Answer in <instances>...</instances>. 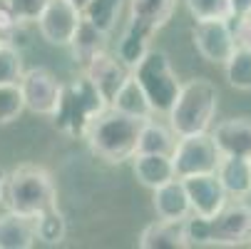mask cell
<instances>
[{"mask_svg":"<svg viewBox=\"0 0 251 249\" xmlns=\"http://www.w3.org/2000/svg\"><path fill=\"white\" fill-rule=\"evenodd\" d=\"M150 117H137L127 115L122 110L107 108L90 122L85 139L92 155L104 160L107 165H122L134 157L137 152V139L142 132V125Z\"/></svg>","mask_w":251,"mask_h":249,"instance_id":"6da1fadb","label":"cell"},{"mask_svg":"<svg viewBox=\"0 0 251 249\" xmlns=\"http://www.w3.org/2000/svg\"><path fill=\"white\" fill-rule=\"evenodd\" d=\"M219 108V90L206 78H194L187 80L179 87V95L174 105L169 108V127L176 137L184 135H197V132H209L214 115Z\"/></svg>","mask_w":251,"mask_h":249,"instance_id":"7a4b0ae2","label":"cell"},{"mask_svg":"<svg viewBox=\"0 0 251 249\" xmlns=\"http://www.w3.org/2000/svg\"><path fill=\"white\" fill-rule=\"evenodd\" d=\"M3 204L10 212L25 217H35L43 209L57 204V190L52 174L43 165H20L10 174H5Z\"/></svg>","mask_w":251,"mask_h":249,"instance_id":"3957f363","label":"cell"},{"mask_svg":"<svg viewBox=\"0 0 251 249\" xmlns=\"http://www.w3.org/2000/svg\"><path fill=\"white\" fill-rule=\"evenodd\" d=\"M107 108L104 97L92 85V80L82 73L75 80H70L60 90L57 108L50 115L55 130H60L67 137H85L90 122Z\"/></svg>","mask_w":251,"mask_h":249,"instance_id":"277c9868","label":"cell"},{"mask_svg":"<svg viewBox=\"0 0 251 249\" xmlns=\"http://www.w3.org/2000/svg\"><path fill=\"white\" fill-rule=\"evenodd\" d=\"M132 78L145 90V95L152 105V112L167 115L179 95V87H182V83H179L174 67L169 62V55L164 50L150 48L137 65H132Z\"/></svg>","mask_w":251,"mask_h":249,"instance_id":"5b68a950","label":"cell"},{"mask_svg":"<svg viewBox=\"0 0 251 249\" xmlns=\"http://www.w3.org/2000/svg\"><path fill=\"white\" fill-rule=\"evenodd\" d=\"M222 160V152L217 142L209 132H197V135H184L176 139L172 150V165L176 177H189V174H209L217 172Z\"/></svg>","mask_w":251,"mask_h":249,"instance_id":"8992f818","label":"cell"},{"mask_svg":"<svg viewBox=\"0 0 251 249\" xmlns=\"http://www.w3.org/2000/svg\"><path fill=\"white\" fill-rule=\"evenodd\" d=\"M209 247H244L251 244V204L236 199L229 202L206 220Z\"/></svg>","mask_w":251,"mask_h":249,"instance_id":"52a82bcc","label":"cell"},{"mask_svg":"<svg viewBox=\"0 0 251 249\" xmlns=\"http://www.w3.org/2000/svg\"><path fill=\"white\" fill-rule=\"evenodd\" d=\"M18 87L23 92L25 110H30L35 115H43V117H50L57 108L62 83L48 67H30V70H23Z\"/></svg>","mask_w":251,"mask_h":249,"instance_id":"ba28073f","label":"cell"},{"mask_svg":"<svg viewBox=\"0 0 251 249\" xmlns=\"http://www.w3.org/2000/svg\"><path fill=\"white\" fill-rule=\"evenodd\" d=\"M192 40L199 55L211 65H224L239 45L229 20H197L192 28Z\"/></svg>","mask_w":251,"mask_h":249,"instance_id":"9c48e42d","label":"cell"},{"mask_svg":"<svg viewBox=\"0 0 251 249\" xmlns=\"http://www.w3.org/2000/svg\"><path fill=\"white\" fill-rule=\"evenodd\" d=\"M82 20V13L70 5L67 0H48L45 10L38 18V30L50 45L65 48L77 30V23Z\"/></svg>","mask_w":251,"mask_h":249,"instance_id":"30bf717a","label":"cell"},{"mask_svg":"<svg viewBox=\"0 0 251 249\" xmlns=\"http://www.w3.org/2000/svg\"><path fill=\"white\" fill-rule=\"evenodd\" d=\"M182 182H184L192 212L199 215V217H214L229 199L226 190L222 187L219 177L214 172H209V174H189V177H182Z\"/></svg>","mask_w":251,"mask_h":249,"instance_id":"8fae6325","label":"cell"},{"mask_svg":"<svg viewBox=\"0 0 251 249\" xmlns=\"http://www.w3.org/2000/svg\"><path fill=\"white\" fill-rule=\"evenodd\" d=\"M82 73L92 80V85L100 90V95L104 97L107 105L112 102V97L117 95V90L122 87V83L129 78L127 65H125L120 57L110 55L107 50L100 53L97 57H92V60L82 67Z\"/></svg>","mask_w":251,"mask_h":249,"instance_id":"7c38bea8","label":"cell"},{"mask_svg":"<svg viewBox=\"0 0 251 249\" xmlns=\"http://www.w3.org/2000/svg\"><path fill=\"white\" fill-rule=\"evenodd\" d=\"M152 207L157 212V220H172L182 222L192 215V204L184 190V182L174 177V180L159 185L152 190Z\"/></svg>","mask_w":251,"mask_h":249,"instance_id":"4fadbf2b","label":"cell"},{"mask_svg":"<svg viewBox=\"0 0 251 249\" xmlns=\"http://www.w3.org/2000/svg\"><path fill=\"white\" fill-rule=\"evenodd\" d=\"M214 142L222 155L251 157V120L249 117H231L214 127Z\"/></svg>","mask_w":251,"mask_h":249,"instance_id":"5bb4252c","label":"cell"},{"mask_svg":"<svg viewBox=\"0 0 251 249\" xmlns=\"http://www.w3.org/2000/svg\"><path fill=\"white\" fill-rule=\"evenodd\" d=\"M139 249H184L189 247L184 234V220L172 222V220H157L142 229L137 239Z\"/></svg>","mask_w":251,"mask_h":249,"instance_id":"9a60e30c","label":"cell"},{"mask_svg":"<svg viewBox=\"0 0 251 249\" xmlns=\"http://www.w3.org/2000/svg\"><path fill=\"white\" fill-rule=\"evenodd\" d=\"M219 177L226 194L244 199L251 192V157H236V155H222L219 167L214 172Z\"/></svg>","mask_w":251,"mask_h":249,"instance_id":"2e32d148","label":"cell"},{"mask_svg":"<svg viewBox=\"0 0 251 249\" xmlns=\"http://www.w3.org/2000/svg\"><path fill=\"white\" fill-rule=\"evenodd\" d=\"M134 177L142 187L154 190L169 180H174L176 172L172 165V155H154V152H137L134 157Z\"/></svg>","mask_w":251,"mask_h":249,"instance_id":"e0dca14e","label":"cell"},{"mask_svg":"<svg viewBox=\"0 0 251 249\" xmlns=\"http://www.w3.org/2000/svg\"><path fill=\"white\" fill-rule=\"evenodd\" d=\"M107 38H110L107 32H102L100 28H95L90 20L82 18V20L77 23V30H75V35H73V40L67 43V48L73 50L75 62H80V65L85 67L92 57H97L100 53L107 50Z\"/></svg>","mask_w":251,"mask_h":249,"instance_id":"ac0fdd59","label":"cell"},{"mask_svg":"<svg viewBox=\"0 0 251 249\" xmlns=\"http://www.w3.org/2000/svg\"><path fill=\"white\" fill-rule=\"evenodd\" d=\"M35 247V224L32 217L5 212L0 215V249H30Z\"/></svg>","mask_w":251,"mask_h":249,"instance_id":"d6986e66","label":"cell"},{"mask_svg":"<svg viewBox=\"0 0 251 249\" xmlns=\"http://www.w3.org/2000/svg\"><path fill=\"white\" fill-rule=\"evenodd\" d=\"M154 35H157V32H154L152 28H147V25H142V23H137V20L129 18V23H127V28H125V32H122L120 48H117V57H120L127 67L137 65V62L142 60V55L150 50V43H152Z\"/></svg>","mask_w":251,"mask_h":249,"instance_id":"ffe728a7","label":"cell"},{"mask_svg":"<svg viewBox=\"0 0 251 249\" xmlns=\"http://www.w3.org/2000/svg\"><path fill=\"white\" fill-rule=\"evenodd\" d=\"M174 8L176 0H129V18L157 32L169 23Z\"/></svg>","mask_w":251,"mask_h":249,"instance_id":"44dd1931","label":"cell"},{"mask_svg":"<svg viewBox=\"0 0 251 249\" xmlns=\"http://www.w3.org/2000/svg\"><path fill=\"white\" fill-rule=\"evenodd\" d=\"M176 145V135L172 132L169 125L157 122V120H145L137 139V152H154V155H172ZM134 152V155H137Z\"/></svg>","mask_w":251,"mask_h":249,"instance_id":"7402d4cb","label":"cell"},{"mask_svg":"<svg viewBox=\"0 0 251 249\" xmlns=\"http://www.w3.org/2000/svg\"><path fill=\"white\" fill-rule=\"evenodd\" d=\"M110 108L122 110V112H127V115H137V117H154L152 105H150L145 90H142L139 83L132 78V73H129V78L122 83V87L117 90V95L112 97Z\"/></svg>","mask_w":251,"mask_h":249,"instance_id":"603a6c76","label":"cell"},{"mask_svg":"<svg viewBox=\"0 0 251 249\" xmlns=\"http://www.w3.org/2000/svg\"><path fill=\"white\" fill-rule=\"evenodd\" d=\"M32 224H35V242H43L48 247H55L67 237V220L57 209V204L43 209L40 215H35Z\"/></svg>","mask_w":251,"mask_h":249,"instance_id":"cb8c5ba5","label":"cell"},{"mask_svg":"<svg viewBox=\"0 0 251 249\" xmlns=\"http://www.w3.org/2000/svg\"><path fill=\"white\" fill-rule=\"evenodd\" d=\"M224 75L231 87L241 92H251V48L236 45L234 53L224 62Z\"/></svg>","mask_w":251,"mask_h":249,"instance_id":"d4e9b609","label":"cell"},{"mask_svg":"<svg viewBox=\"0 0 251 249\" xmlns=\"http://www.w3.org/2000/svg\"><path fill=\"white\" fill-rule=\"evenodd\" d=\"M122 8H125V0H87V5L82 8V18L110 35L120 20Z\"/></svg>","mask_w":251,"mask_h":249,"instance_id":"484cf974","label":"cell"},{"mask_svg":"<svg viewBox=\"0 0 251 249\" xmlns=\"http://www.w3.org/2000/svg\"><path fill=\"white\" fill-rule=\"evenodd\" d=\"M27 23L18 20L5 0H0V45H13L23 50L27 45Z\"/></svg>","mask_w":251,"mask_h":249,"instance_id":"4316f807","label":"cell"},{"mask_svg":"<svg viewBox=\"0 0 251 249\" xmlns=\"http://www.w3.org/2000/svg\"><path fill=\"white\" fill-rule=\"evenodd\" d=\"M194 20H229L234 15L231 0H184Z\"/></svg>","mask_w":251,"mask_h":249,"instance_id":"83f0119b","label":"cell"},{"mask_svg":"<svg viewBox=\"0 0 251 249\" xmlns=\"http://www.w3.org/2000/svg\"><path fill=\"white\" fill-rule=\"evenodd\" d=\"M25 110L23 102V92L15 85H0V125H10L15 122Z\"/></svg>","mask_w":251,"mask_h":249,"instance_id":"f1b7e54d","label":"cell"},{"mask_svg":"<svg viewBox=\"0 0 251 249\" xmlns=\"http://www.w3.org/2000/svg\"><path fill=\"white\" fill-rule=\"evenodd\" d=\"M23 75V55L13 45H0V85H15Z\"/></svg>","mask_w":251,"mask_h":249,"instance_id":"f546056e","label":"cell"},{"mask_svg":"<svg viewBox=\"0 0 251 249\" xmlns=\"http://www.w3.org/2000/svg\"><path fill=\"white\" fill-rule=\"evenodd\" d=\"M5 3H8V8L13 10V15L18 20L30 25V23H38L40 13L48 5V0H5Z\"/></svg>","mask_w":251,"mask_h":249,"instance_id":"4dcf8cb0","label":"cell"},{"mask_svg":"<svg viewBox=\"0 0 251 249\" xmlns=\"http://www.w3.org/2000/svg\"><path fill=\"white\" fill-rule=\"evenodd\" d=\"M231 10H234V15L251 13V0H231Z\"/></svg>","mask_w":251,"mask_h":249,"instance_id":"1f68e13d","label":"cell"},{"mask_svg":"<svg viewBox=\"0 0 251 249\" xmlns=\"http://www.w3.org/2000/svg\"><path fill=\"white\" fill-rule=\"evenodd\" d=\"M3 190H5V169L0 167V204H3Z\"/></svg>","mask_w":251,"mask_h":249,"instance_id":"d6a6232c","label":"cell"},{"mask_svg":"<svg viewBox=\"0 0 251 249\" xmlns=\"http://www.w3.org/2000/svg\"><path fill=\"white\" fill-rule=\"evenodd\" d=\"M67 3H70V5H75V8H77V10L82 13V8L87 5V0H67Z\"/></svg>","mask_w":251,"mask_h":249,"instance_id":"836d02e7","label":"cell"},{"mask_svg":"<svg viewBox=\"0 0 251 249\" xmlns=\"http://www.w3.org/2000/svg\"><path fill=\"white\" fill-rule=\"evenodd\" d=\"M249 197H251V192H249Z\"/></svg>","mask_w":251,"mask_h":249,"instance_id":"e575fe53","label":"cell"}]
</instances>
